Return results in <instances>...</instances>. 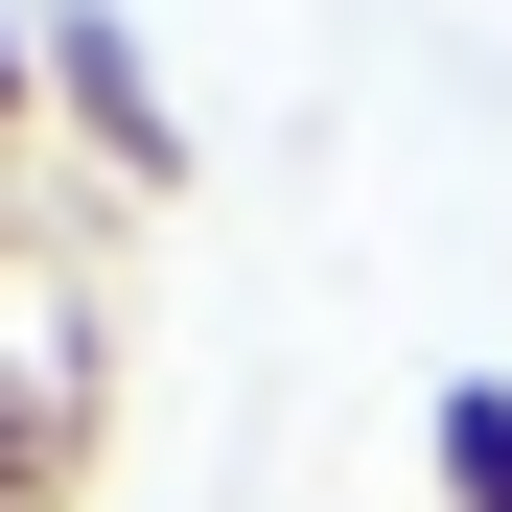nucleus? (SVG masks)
Returning a JSON list of instances; mask_svg holds the SVG:
<instances>
[{
    "label": "nucleus",
    "mask_w": 512,
    "mask_h": 512,
    "mask_svg": "<svg viewBox=\"0 0 512 512\" xmlns=\"http://www.w3.org/2000/svg\"><path fill=\"white\" fill-rule=\"evenodd\" d=\"M24 47H47V140L94 163V187H140V210L187 187V117H163V70H140V24H117V0H47Z\"/></svg>",
    "instance_id": "f257e3e1"
},
{
    "label": "nucleus",
    "mask_w": 512,
    "mask_h": 512,
    "mask_svg": "<svg viewBox=\"0 0 512 512\" xmlns=\"http://www.w3.org/2000/svg\"><path fill=\"white\" fill-rule=\"evenodd\" d=\"M94 489V326H0V512H70Z\"/></svg>",
    "instance_id": "f03ea898"
},
{
    "label": "nucleus",
    "mask_w": 512,
    "mask_h": 512,
    "mask_svg": "<svg viewBox=\"0 0 512 512\" xmlns=\"http://www.w3.org/2000/svg\"><path fill=\"white\" fill-rule=\"evenodd\" d=\"M419 466H443V512H512V373H443V396H419Z\"/></svg>",
    "instance_id": "7ed1b4c3"
},
{
    "label": "nucleus",
    "mask_w": 512,
    "mask_h": 512,
    "mask_svg": "<svg viewBox=\"0 0 512 512\" xmlns=\"http://www.w3.org/2000/svg\"><path fill=\"white\" fill-rule=\"evenodd\" d=\"M24 140H47V47L0 24V163H24Z\"/></svg>",
    "instance_id": "20e7f679"
}]
</instances>
